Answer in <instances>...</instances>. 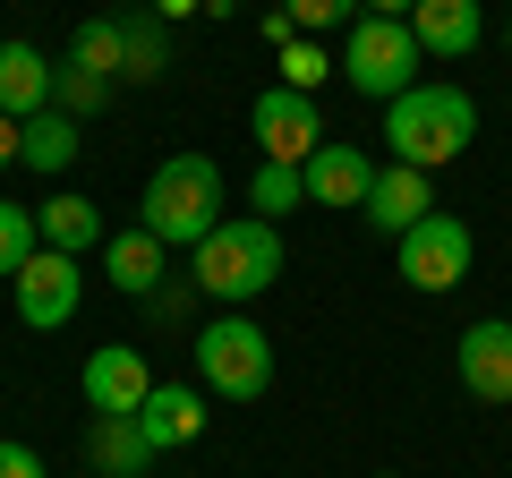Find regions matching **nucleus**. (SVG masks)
<instances>
[{"instance_id": "f257e3e1", "label": "nucleus", "mask_w": 512, "mask_h": 478, "mask_svg": "<svg viewBox=\"0 0 512 478\" xmlns=\"http://www.w3.org/2000/svg\"><path fill=\"white\" fill-rule=\"evenodd\" d=\"M470 137H478V103L461 86H410L402 103H384V154L393 163H410V171H444V163H461L470 154Z\"/></svg>"}, {"instance_id": "f03ea898", "label": "nucleus", "mask_w": 512, "mask_h": 478, "mask_svg": "<svg viewBox=\"0 0 512 478\" xmlns=\"http://www.w3.org/2000/svg\"><path fill=\"white\" fill-rule=\"evenodd\" d=\"M137 222H146L163 248H188V257H197L205 239L222 231V163L214 154H171V163H154Z\"/></svg>"}, {"instance_id": "7ed1b4c3", "label": "nucleus", "mask_w": 512, "mask_h": 478, "mask_svg": "<svg viewBox=\"0 0 512 478\" xmlns=\"http://www.w3.org/2000/svg\"><path fill=\"white\" fill-rule=\"evenodd\" d=\"M188 274H197L205 299L248 308V299H265V291H274V274H282V231L265 214H239V222H222L197 257H188Z\"/></svg>"}, {"instance_id": "20e7f679", "label": "nucleus", "mask_w": 512, "mask_h": 478, "mask_svg": "<svg viewBox=\"0 0 512 478\" xmlns=\"http://www.w3.org/2000/svg\"><path fill=\"white\" fill-rule=\"evenodd\" d=\"M197 385L214 393V402H256V393L274 385V333L256 325V316L222 308L214 325H197Z\"/></svg>"}, {"instance_id": "39448f33", "label": "nucleus", "mask_w": 512, "mask_h": 478, "mask_svg": "<svg viewBox=\"0 0 512 478\" xmlns=\"http://www.w3.org/2000/svg\"><path fill=\"white\" fill-rule=\"evenodd\" d=\"M419 69H427V52H419V35H410V18H350V43H342V77H350V94H367V103H402L410 86H419Z\"/></svg>"}, {"instance_id": "423d86ee", "label": "nucleus", "mask_w": 512, "mask_h": 478, "mask_svg": "<svg viewBox=\"0 0 512 478\" xmlns=\"http://www.w3.org/2000/svg\"><path fill=\"white\" fill-rule=\"evenodd\" d=\"M470 257H478V239H470V222H461V214H427L419 231L393 239L402 282H410V291H427V299L461 291V282H470Z\"/></svg>"}, {"instance_id": "0eeeda50", "label": "nucleus", "mask_w": 512, "mask_h": 478, "mask_svg": "<svg viewBox=\"0 0 512 478\" xmlns=\"http://www.w3.org/2000/svg\"><path fill=\"white\" fill-rule=\"evenodd\" d=\"M86 299V257H60V248H35L18 274V325L26 333H60Z\"/></svg>"}, {"instance_id": "6e6552de", "label": "nucleus", "mask_w": 512, "mask_h": 478, "mask_svg": "<svg viewBox=\"0 0 512 478\" xmlns=\"http://www.w3.org/2000/svg\"><path fill=\"white\" fill-rule=\"evenodd\" d=\"M248 129H256V146H265V163H308V154L325 146V111H316V94L274 86V94H256Z\"/></svg>"}, {"instance_id": "1a4fd4ad", "label": "nucleus", "mask_w": 512, "mask_h": 478, "mask_svg": "<svg viewBox=\"0 0 512 478\" xmlns=\"http://www.w3.org/2000/svg\"><path fill=\"white\" fill-rule=\"evenodd\" d=\"M299 171H308V205H359V214H367V197H376V171H384V163H376L367 146H350V137H325V146H316Z\"/></svg>"}, {"instance_id": "9d476101", "label": "nucleus", "mask_w": 512, "mask_h": 478, "mask_svg": "<svg viewBox=\"0 0 512 478\" xmlns=\"http://www.w3.org/2000/svg\"><path fill=\"white\" fill-rule=\"evenodd\" d=\"M453 368H461V385H470L478 402H512V316H478V325H461Z\"/></svg>"}, {"instance_id": "9b49d317", "label": "nucleus", "mask_w": 512, "mask_h": 478, "mask_svg": "<svg viewBox=\"0 0 512 478\" xmlns=\"http://www.w3.org/2000/svg\"><path fill=\"white\" fill-rule=\"evenodd\" d=\"M154 402V368L137 342H103L86 359V410H146Z\"/></svg>"}, {"instance_id": "f8f14e48", "label": "nucleus", "mask_w": 512, "mask_h": 478, "mask_svg": "<svg viewBox=\"0 0 512 478\" xmlns=\"http://www.w3.org/2000/svg\"><path fill=\"white\" fill-rule=\"evenodd\" d=\"M86 461H94V478H146L154 444L137 427V410H86Z\"/></svg>"}, {"instance_id": "ddd939ff", "label": "nucleus", "mask_w": 512, "mask_h": 478, "mask_svg": "<svg viewBox=\"0 0 512 478\" xmlns=\"http://www.w3.org/2000/svg\"><path fill=\"white\" fill-rule=\"evenodd\" d=\"M410 35H419L427 60H470L487 43V9L478 0H419L410 9Z\"/></svg>"}, {"instance_id": "4468645a", "label": "nucleus", "mask_w": 512, "mask_h": 478, "mask_svg": "<svg viewBox=\"0 0 512 478\" xmlns=\"http://www.w3.org/2000/svg\"><path fill=\"white\" fill-rule=\"evenodd\" d=\"M427 214H436V188H427V171L384 163V171H376V197H367V222H376L384 239H402V231H419Z\"/></svg>"}, {"instance_id": "2eb2a0df", "label": "nucleus", "mask_w": 512, "mask_h": 478, "mask_svg": "<svg viewBox=\"0 0 512 478\" xmlns=\"http://www.w3.org/2000/svg\"><path fill=\"white\" fill-rule=\"evenodd\" d=\"M205 402H214L205 385H154V402L137 410V427H146L154 453H180V444L205 436Z\"/></svg>"}, {"instance_id": "dca6fc26", "label": "nucleus", "mask_w": 512, "mask_h": 478, "mask_svg": "<svg viewBox=\"0 0 512 478\" xmlns=\"http://www.w3.org/2000/svg\"><path fill=\"white\" fill-rule=\"evenodd\" d=\"M52 77H60V60H43L35 43H0V111L9 120H35V111H52Z\"/></svg>"}, {"instance_id": "f3484780", "label": "nucleus", "mask_w": 512, "mask_h": 478, "mask_svg": "<svg viewBox=\"0 0 512 478\" xmlns=\"http://www.w3.org/2000/svg\"><path fill=\"white\" fill-rule=\"evenodd\" d=\"M35 231H43V248H60V257H86V248H103V205L94 197H77V188H52V197L35 205Z\"/></svg>"}, {"instance_id": "a211bd4d", "label": "nucleus", "mask_w": 512, "mask_h": 478, "mask_svg": "<svg viewBox=\"0 0 512 478\" xmlns=\"http://www.w3.org/2000/svg\"><path fill=\"white\" fill-rule=\"evenodd\" d=\"M163 239L137 222V231H120V239H103V274H111V291H128V299H154L163 291Z\"/></svg>"}, {"instance_id": "6ab92c4d", "label": "nucleus", "mask_w": 512, "mask_h": 478, "mask_svg": "<svg viewBox=\"0 0 512 478\" xmlns=\"http://www.w3.org/2000/svg\"><path fill=\"white\" fill-rule=\"evenodd\" d=\"M163 69H171V26L154 18V0H146V9L120 18V86H163Z\"/></svg>"}, {"instance_id": "aec40b11", "label": "nucleus", "mask_w": 512, "mask_h": 478, "mask_svg": "<svg viewBox=\"0 0 512 478\" xmlns=\"http://www.w3.org/2000/svg\"><path fill=\"white\" fill-rule=\"evenodd\" d=\"M77 146H86V120H69V111H35V120H18V163L43 171V180H60V171L77 163Z\"/></svg>"}, {"instance_id": "412c9836", "label": "nucleus", "mask_w": 512, "mask_h": 478, "mask_svg": "<svg viewBox=\"0 0 512 478\" xmlns=\"http://www.w3.org/2000/svg\"><path fill=\"white\" fill-rule=\"evenodd\" d=\"M248 205H256L265 222L299 214V205H308V171H299V163H256V180H248Z\"/></svg>"}, {"instance_id": "4be33fe9", "label": "nucleus", "mask_w": 512, "mask_h": 478, "mask_svg": "<svg viewBox=\"0 0 512 478\" xmlns=\"http://www.w3.org/2000/svg\"><path fill=\"white\" fill-rule=\"evenodd\" d=\"M69 60L77 69H94V77H111V86H120V18H86L69 35Z\"/></svg>"}, {"instance_id": "5701e85b", "label": "nucleus", "mask_w": 512, "mask_h": 478, "mask_svg": "<svg viewBox=\"0 0 512 478\" xmlns=\"http://www.w3.org/2000/svg\"><path fill=\"white\" fill-rule=\"evenodd\" d=\"M103 103H111V77H94V69H77V60H60V77H52V111H69V120H94Z\"/></svg>"}, {"instance_id": "b1692460", "label": "nucleus", "mask_w": 512, "mask_h": 478, "mask_svg": "<svg viewBox=\"0 0 512 478\" xmlns=\"http://www.w3.org/2000/svg\"><path fill=\"white\" fill-rule=\"evenodd\" d=\"M35 248H43V231H35V205H9V197H0V274L18 282Z\"/></svg>"}, {"instance_id": "393cba45", "label": "nucleus", "mask_w": 512, "mask_h": 478, "mask_svg": "<svg viewBox=\"0 0 512 478\" xmlns=\"http://www.w3.org/2000/svg\"><path fill=\"white\" fill-rule=\"evenodd\" d=\"M282 18H291V35H325V26L359 18V0H282Z\"/></svg>"}, {"instance_id": "a878e982", "label": "nucleus", "mask_w": 512, "mask_h": 478, "mask_svg": "<svg viewBox=\"0 0 512 478\" xmlns=\"http://www.w3.org/2000/svg\"><path fill=\"white\" fill-rule=\"evenodd\" d=\"M325 69H333V60L316 52L308 35H299V43H282V86H299V94H316V86H325Z\"/></svg>"}, {"instance_id": "bb28decb", "label": "nucleus", "mask_w": 512, "mask_h": 478, "mask_svg": "<svg viewBox=\"0 0 512 478\" xmlns=\"http://www.w3.org/2000/svg\"><path fill=\"white\" fill-rule=\"evenodd\" d=\"M0 478H43V461H35V453H26V444H18V436H0Z\"/></svg>"}, {"instance_id": "cd10ccee", "label": "nucleus", "mask_w": 512, "mask_h": 478, "mask_svg": "<svg viewBox=\"0 0 512 478\" xmlns=\"http://www.w3.org/2000/svg\"><path fill=\"white\" fill-rule=\"evenodd\" d=\"M367 18H410V9H419V0H359Z\"/></svg>"}, {"instance_id": "c85d7f7f", "label": "nucleus", "mask_w": 512, "mask_h": 478, "mask_svg": "<svg viewBox=\"0 0 512 478\" xmlns=\"http://www.w3.org/2000/svg\"><path fill=\"white\" fill-rule=\"evenodd\" d=\"M18 163V120H9V111H0V171Z\"/></svg>"}, {"instance_id": "c756f323", "label": "nucleus", "mask_w": 512, "mask_h": 478, "mask_svg": "<svg viewBox=\"0 0 512 478\" xmlns=\"http://www.w3.org/2000/svg\"><path fill=\"white\" fill-rule=\"evenodd\" d=\"M197 9H205V0H154V18H163V26L171 18H197Z\"/></svg>"}, {"instance_id": "7c9ffc66", "label": "nucleus", "mask_w": 512, "mask_h": 478, "mask_svg": "<svg viewBox=\"0 0 512 478\" xmlns=\"http://www.w3.org/2000/svg\"><path fill=\"white\" fill-rule=\"evenodd\" d=\"M205 9H214V18H222V9H231V0H205Z\"/></svg>"}]
</instances>
